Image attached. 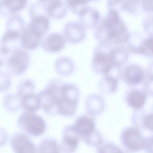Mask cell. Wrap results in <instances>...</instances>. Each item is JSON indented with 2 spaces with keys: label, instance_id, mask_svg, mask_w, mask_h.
Segmentation results:
<instances>
[{
  "label": "cell",
  "instance_id": "cell-1",
  "mask_svg": "<svg viewBox=\"0 0 153 153\" xmlns=\"http://www.w3.org/2000/svg\"><path fill=\"white\" fill-rule=\"evenodd\" d=\"M63 82L54 79L38 94L40 107L48 114H59L68 105L70 99L64 89Z\"/></svg>",
  "mask_w": 153,
  "mask_h": 153
},
{
  "label": "cell",
  "instance_id": "cell-2",
  "mask_svg": "<svg viewBox=\"0 0 153 153\" xmlns=\"http://www.w3.org/2000/svg\"><path fill=\"white\" fill-rule=\"evenodd\" d=\"M95 28V36L100 42L122 45L128 42L130 37V34L121 19L111 24L100 21Z\"/></svg>",
  "mask_w": 153,
  "mask_h": 153
},
{
  "label": "cell",
  "instance_id": "cell-3",
  "mask_svg": "<svg viewBox=\"0 0 153 153\" xmlns=\"http://www.w3.org/2000/svg\"><path fill=\"white\" fill-rule=\"evenodd\" d=\"M30 61L29 53L26 50L19 47L10 50L4 64L10 74L17 76L22 74L27 70Z\"/></svg>",
  "mask_w": 153,
  "mask_h": 153
},
{
  "label": "cell",
  "instance_id": "cell-4",
  "mask_svg": "<svg viewBox=\"0 0 153 153\" xmlns=\"http://www.w3.org/2000/svg\"><path fill=\"white\" fill-rule=\"evenodd\" d=\"M111 44L100 42L96 47L91 63L92 69L95 73L104 74L116 66L111 52Z\"/></svg>",
  "mask_w": 153,
  "mask_h": 153
},
{
  "label": "cell",
  "instance_id": "cell-5",
  "mask_svg": "<svg viewBox=\"0 0 153 153\" xmlns=\"http://www.w3.org/2000/svg\"><path fill=\"white\" fill-rule=\"evenodd\" d=\"M17 124L19 128L34 137L39 136L45 131L46 124L44 119L34 112L25 111L20 116Z\"/></svg>",
  "mask_w": 153,
  "mask_h": 153
},
{
  "label": "cell",
  "instance_id": "cell-6",
  "mask_svg": "<svg viewBox=\"0 0 153 153\" xmlns=\"http://www.w3.org/2000/svg\"><path fill=\"white\" fill-rule=\"evenodd\" d=\"M10 145L13 150L17 153H32L36 152L37 148L26 134L18 132L14 134L10 140Z\"/></svg>",
  "mask_w": 153,
  "mask_h": 153
},
{
  "label": "cell",
  "instance_id": "cell-7",
  "mask_svg": "<svg viewBox=\"0 0 153 153\" xmlns=\"http://www.w3.org/2000/svg\"><path fill=\"white\" fill-rule=\"evenodd\" d=\"M80 139L89 143L94 128V122L90 117L85 115L78 117L72 125Z\"/></svg>",
  "mask_w": 153,
  "mask_h": 153
},
{
  "label": "cell",
  "instance_id": "cell-8",
  "mask_svg": "<svg viewBox=\"0 0 153 153\" xmlns=\"http://www.w3.org/2000/svg\"><path fill=\"white\" fill-rule=\"evenodd\" d=\"M80 138L72 125H68L63 129L62 140L59 145L60 152L72 153L77 148Z\"/></svg>",
  "mask_w": 153,
  "mask_h": 153
},
{
  "label": "cell",
  "instance_id": "cell-9",
  "mask_svg": "<svg viewBox=\"0 0 153 153\" xmlns=\"http://www.w3.org/2000/svg\"><path fill=\"white\" fill-rule=\"evenodd\" d=\"M66 41L63 34L54 33L42 38L40 45L45 51L50 53H55L63 49Z\"/></svg>",
  "mask_w": 153,
  "mask_h": 153
},
{
  "label": "cell",
  "instance_id": "cell-10",
  "mask_svg": "<svg viewBox=\"0 0 153 153\" xmlns=\"http://www.w3.org/2000/svg\"><path fill=\"white\" fill-rule=\"evenodd\" d=\"M85 28L79 22H71L65 26L63 34L66 41L72 44H77L85 39L86 33Z\"/></svg>",
  "mask_w": 153,
  "mask_h": 153
},
{
  "label": "cell",
  "instance_id": "cell-11",
  "mask_svg": "<svg viewBox=\"0 0 153 153\" xmlns=\"http://www.w3.org/2000/svg\"><path fill=\"white\" fill-rule=\"evenodd\" d=\"M145 73L139 65L132 63L126 66L122 74V79L126 84L135 85L142 82L145 78Z\"/></svg>",
  "mask_w": 153,
  "mask_h": 153
},
{
  "label": "cell",
  "instance_id": "cell-12",
  "mask_svg": "<svg viewBox=\"0 0 153 153\" xmlns=\"http://www.w3.org/2000/svg\"><path fill=\"white\" fill-rule=\"evenodd\" d=\"M79 22L85 28H95L100 21V15L97 10L89 7L84 6L77 13Z\"/></svg>",
  "mask_w": 153,
  "mask_h": 153
},
{
  "label": "cell",
  "instance_id": "cell-13",
  "mask_svg": "<svg viewBox=\"0 0 153 153\" xmlns=\"http://www.w3.org/2000/svg\"><path fill=\"white\" fill-rule=\"evenodd\" d=\"M122 139L125 146L131 150L138 151L143 146V137L135 128H130L126 129L123 133Z\"/></svg>",
  "mask_w": 153,
  "mask_h": 153
},
{
  "label": "cell",
  "instance_id": "cell-14",
  "mask_svg": "<svg viewBox=\"0 0 153 153\" xmlns=\"http://www.w3.org/2000/svg\"><path fill=\"white\" fill-rule=\"evenodd\" d=\"M42 39L33 32L28 25L25 27L20 37V47L26 50H34L40 45Z\"/></svg>",
  "mask_w": 153,
  "mask_h": 153
},
{
  "label": "cell",
  "instance_id": "cell-15",
  "mask_svg": "<svg viewBox=\"0 0 153 153\" xmlns=\"http://www.w3.org/2000/svg\"><path fill=\"white\" fill-rule=\"evenodd\" d=\"M28 26L32 31L42 38L49 29L50 22L46 16L40 14L34 17Z\"/></svg>",
  "mask_w": 153,
  "mask_h": 153
},
{
  "label": "cell",
  "instance_id": "cell-16",
  "mask_svg": "<svg viewBox=\"0 0 153 153\" xmlns=\"http://www.w3.org/2000/svg\"><path fill=\"white\" fill-rule=\"evenodd\" d=\"M67 6L62 0H51L46 8L48 15L55 19H59L65 15Z\"/></svg>",
  "mask_w": 153,
  "mask_h": 153
},
{
  "label": "cell",
  "instance_id": "cell-17",
  "mask_svg": "<svg viewBox=\"0 0 153 153\" xmlns=\"http://www.w3.org/2000/svg\"><path fill=\"white\" fill-rule=\"evenodd\" d=\"M20 99L21 107L25 111L34 112L40 107L38 94L34 92L25 95Z\"/></svg>",
  "mask_w": 153,
  "mask_h": 153
},
{
  "label": "cell",
  "instance_id": "cell-18",
  "mask_svg": "<svg viewBox=\"0 0 153 153\" xmlns=\"http://www.w3.org/2000/svg\"><path fill=\"white\" fill-rule=\"evenodd\" d=\"M74 64L70 58L61 57L56 61L55 68L56 72L60 75L67 76L72 73L74 69Z\"/></svg>",
  "mask_w": 153,
  "mask_h": 153
},
{
  "label": "cell",
  "instance_id": "cell-19",
  "mask_svg": "<svg viewBox=\"0 0 153 153\" xmlns=\"http://www.w3.org/2000/svg\"><path fill=\"white\" fill-rule=\"evenodd\" d=\"M148 57H152V35L142 38L134 52Z\"/></svg>",
  "mask_w": 153,
  "mask_h": 153
},
{
  "label": "cell",
  "instance_id": "cell-20",
  "mask_svg": "<svg viewBox=\"0 0 153 153\" xmlns=\"http://www.w3.org/2000/svg\"><path fill=\"white\" fill-rule=\"evenodd\" d=\"M146 96L143 92L137 90H132L128 97V102L132 107L140 108L143 106L146 101Z\"/></svg>",
  "mask_w": 153,
  "mask_h": 153
},
{
  "label": "cell",
  "instance_id": "cell-21",
  "mask_svg": "<svg viewBox=\"0 0 153 153\" xmlns=\"http://www.w3.org/2000/svg\"><path fill=\"white\" fill-rule=\"evenodd\" d=\"M3 104L6 109L11 112L16 111L22 108L20 98L17 94H7L4 97Z\"/></svg>",
  "mask_w": 153,
  "mask_h": 153
},
{
  "label": "cell",
  "instance_id": "cell-22",
  "mask_svg": "<svg viewBox=\"0 0 153 153\" xmlns=\"http://www.w3.org/2000/svg\"><path fill=\"white\" fill-rule=\"evenodd\" d=\"M37 150L40 153H59L60 152L59 145L55 139L47 138L39 144Z\"/></svg>",
  "mask_w": 153,
  "mask_h": 153
},
{
  "label": "cell",
  "instance_id": "cell-23",
  "mask_svg": "<svg viewBox=\"0 0 153 153\" xmlns=\"http://www.w3.org/2000/svg\"><path fill=\"white\" fill-rule=\"evenodd\" d=\"M35 85L31 79H26L22 80L17 87V94L20 98L25 95L34 92Z\"/></svg>",
  "mask_w": 153,
  "mask_h": 153
},
{
  "label": "cell",
  "instance_id": "cell-24",
  "mask_svg": "<svg viewBox=\"0 0 153 153\" xmlns=\"http://www.w3.org/2000/svg\"><path fill=\"white\" fill-rule=\"evenodd\" d=\"M118 78L109 73L105 74L100 81V86L107 88L111 92L114 91L117 87Z\"/></svg>",
  "mask_w": 153,
  "mask_h": 153
},
{
  "label": "cell",
  "instance_id": "cell-25",
  "mask_svg": "<svg viewBox=\"0 0 153 153\" xmlns=\"http://www.w3.org/2000/svg\"><path fill=\"white\" fill-rule=\"evenodd\" d=\"M142 0H125L121 6L122 10L132 14L138 13L141 7Z\"/></svg>",
  "mask_w": 153,
  "mask_h": 153
},
{
  "label": "cell",
  "instance_id": "cell-26",
  "mask_svg": "<svg viewBox=\"0 0 153 153\" xmlns=\"http://www.w3.org/2000/svg\"><path fill=\"white\" fill-rule=\"evenodd\" d=\"M2 2L10 11L16 12L25 6L27 0H3Z\"/></svg>",
  "mask_w": 153,
  "mask_h": 153
},
{
  "label": "cell",
  "instance_id": "cell-27",
  "mask_svg": "<svg viewBox=\"0 0 153 153\" xmlns=\"http://www.w3.org/2000/svg\"><path fill=\"white\" fill-rule=\"evenodd\" d=\"M11 83V79L9 73L0 70V92L8 90Z\"/></svg>",
  "mask_w": 153,
  "mask_h": 153
},
{
  "label": "cell",
  "instance_id": "cell-28",
  "mask_svg": "<svg viewBox=\"0 0 153 153\" xmlns=\"http://www.w3.org/2000/svg\"><path fill=\"white\" fill-rule=\"evenodd\" d=\"M91 0H65V2L67 7L77 13L80 9Z\"/></svg>",
  "mask_w": 153,
  "mask_h": 153
},
{
  "label": "cell",
  "instance_id": "cell-29",
  "mask_svg": "<svg viewBox=\"0 0 153 153\" xmlns=\"http://www.w3.org/2000/svg\"><path fill=\"white\" fill-rule=\"evenodd\" d=\"M142 10L147 13L152 12L153 0H142Z\"/></svg>",
  "mask_w": 153,
  "mask_h": 153
},
{
  "label": "cell",
  "instance_id": "cell-30",
  "mask_svg": "<svg viewBox=\"0 0 153 153\" xmlns=\"http://www.w3.org/2000/svg\"><path fill=\"white\" fill-rule=\"evenodd\" d=\"M151 24H152V17L150 16L146 18L143 22V27L146 32L150 34L151 29H152V25Z\"/></svg>",
  "mask_w": 153,
  "mask_h": 153
},
{
  "label": "cell",
  "instance_id": "cell-31",
  "mask_svg": "<svg viewBox=\"0 0 153 153\" xmlns=\"http://www.w3.org/2000/svg\"><path fill=\"white\" fill-rule=\"evenodd\" d=\"M8 139V134L5 130L0 128V147L4 145Z\"/></svg>",
  "mask_w": 153,
  "mask_h": 153
},
{
  "label": "cell",
  "instance_id": "cell-32",
  "mask_svg": "<svg viewBox=\"0 0 153 153\" xmlns=\"http://www.w3.org/2000/svg\"><path fill=\"white\" fill-rule=\"evenodd\" d=\"M153 116L152 114H150L146 119L145 121V125L149 129H152L153 124Z\"/></svg>",
  "mask_w": 153,
  "mask_h": 153
},
{
  "label": "cell",
  "instance_id": "cell-33",
  "mask_svg": "<svg viewBox=\"0 0 153 153\" xmlns=\"http://www.w3.org/2000/svg\"><path fill=\"white\" fill-rule=\"evenodd\" d=\"M125 0H108L107 2L108 7L109 8H112L116 5L119 3L123 2Z\"/></svg>",
  "mask_w": 153,
  "mask_h": 153
},
{
  "label": "cell",
  "instance_id": "cell-34",
  "mask_svg": "<svg viewBox=\"0 0 153 153\" xmlns=\"http://www.w3.org/2000/svg\"><path fill=\"white\" fill-rule=\"evenodd\" d=\"M5 57L4 53L0 48V67L5 63Z\"/></svg>",
  "mask_w": 153,
  "mask_h": 153
},
{
  "label": "cell",
  "instance_id": "cell-35",
  "mask_svg": "<svg viewBox=\"0 0 153 153\" xmlns=\"http://www.w3.org/2000/svg\"><path fill=\"white\" fill-rule=\"evenodd\" d=\"M40 1L42 2H44L48 1H50L51 0H39Z\"/></svg>",
  "mask_w": 153,
  "mask_h": 153
},
{
  "label": "cell",
  "instance_id": "cell-36",
  "mask_svg": "<svg viewBox=\"0 0 153 153\" xmlns=\"http://www.w3.org/2000/svg\"><path fill=\"white\" fill-rule=\"evenodd\" d=\"M93 0L96 1V0Z\"/></svg>",
  "mask_w": 153,
  "mask_h": 153
}]
</instances>
